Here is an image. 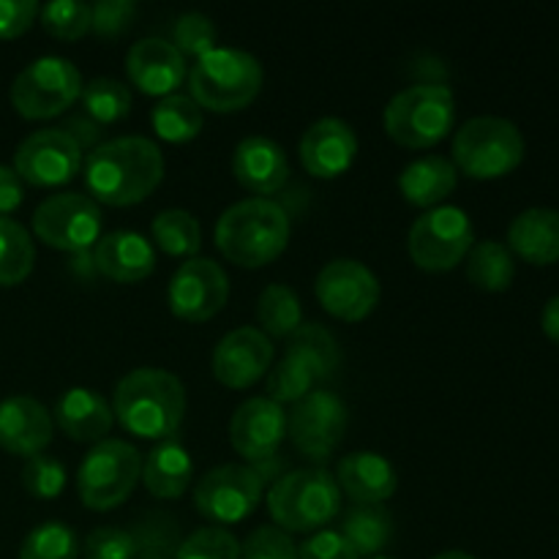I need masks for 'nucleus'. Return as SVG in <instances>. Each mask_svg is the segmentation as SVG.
Here are the masks:
<instances>
[{"label":"nucleus","mask_w":559,"mask_h":559,"mask_svg":"<svg viewBox=\"0 0 559 559\" xmlns=\"http://www.w3.org/2000/svg\"><path fill=\"white\" fill-rule=\"evenodd\" d=\"M82 147L63 129H38L20 142L14 153V173L22 183L63 186L80 173Z\"/></svg>","instance_id":"dca6fc26"},{"label":"nucleus","mask_w":559,"mask_h":559,"mask_svg":"<svg viewBox=\"0 0 559 559\" xmlns=\"http://www.w3.org/2000/svg\"><path fill=\"white\" fill-rule=\"evenodd\" d=\"M371 559H393V557H371Z\"/></svg>","instance_id":"864d4df0"},{"label":"nucleus","mask_w":559,"mask_h":559,"mask_svg":"<svg viewBox=\"0 0 559 559\" xmlns=\"http://www.w3.org/2000/svg\"><path fill=\"white\" fill-rule=\"evenodd\" d=\"M178 559H240V544L229 530L202 527L180 544Z\"/></svg>","instance_id":"79ce46f5"},{"label":"nucleus","mask_w":559,"mask_h":559,"mask_svg":"<svg viewBox=\"0 0 559 559\" xmlns=\"http://www.w3.org/2000/svg\"><path fill=\"white\" fill-rule=\"evenodd\" d=\"M456 180L459 173L451 158L429 153V156L413 158L402 169V175H399V189H402L404 200L409 205H418L429 211V207L440 205L456 189Z\"/></svg>","instance_id":"cd10ccee"},{"label":"nucleus","mask_w":559,"mask_h":559,"mask_svg":"<svg viewBox=\"0 0 559 559\" xmlns=\"http://www.w3.org/2000/svg\"><path fill=\"white\" fill-rule=\"evenodd\" d=\"M287 437V413L267 396L246 399L229 418V442L249 462L273 459Z\"/></svg>","instance_id":"f3484780"},{"label":"nucleus","mask_w":559,"mask_h":559,"mask_svg":"<svg viewBox=\"0 0 559 559\" xmlns=\"http://www.w3.org/2000/svg\"><path fill=\"white\" fill-rule=\"evenodd\" d=\"M289 240V216L278 202L249 197L218 216L216 246L229 262L262 267L276 260Z\"/></svg>","instance_id":"7ed1b4c3"},{"label":"nucleus","mask_w":559,"mask_h":559,"mask_svg":"<svg viewBox=\"0 0 559 559\" xmlns=\"http://www.w3.org/2000/svg\"><path fill=\"white\" fill-rule=\"evenodd\" d=\"M52 413L33 396H9L0 402V448L14 456H36L52 442Z\"/></svg>","instance_id":"412c9836"},{"label":"nucleus","mask_w":559,"mask_h":559,"mask_svg":"<svg viewBox=\"0 0 559 559\" xmlns=\"http://www.w3.org/2000/svg\"><path fill=\"white\" fill-rule=\"evenodd\" d=\"M431 559H478V557L467 555V551H442V555H437Z\"/></svg>","instance_id":"603ef678"},{"label":"nucleus","mask_w":559,"mask_h":559,"mask_svg":"<svg viewBox=\"0 0 559 559\" xmlns=\"http://www.w3.org/2000/svg\"><path fill=\"white\" fill-rule=\"evenodd\" d=\"M314 293L317 300L333 317L358 322L369 317L374 306L380 304L382 287L371 267H366L358 260H349V257H342V260H331L317 273Z\"/></svg>","instance_id":"4468645a"},{"label":"nucleus","mask_w":559,"mask_h":559,"mask_svg":"<svg viewBox=\"0 0 559 559\" xmlns=\"http://www.w3.org/2000/svg\"><path fill=\"white\" fill-rule=\"evenodd\" d=\"M271 364L273 342L254 325L235 328L213 349V374L227 388L254 385Z\"/></svg>","instance_id":"a211bd4d"},{"label":"nucleus","mask_w":559,"mask_h":559,"mask_svg":"<svg viewBox=\"0 0 559 559\" xmlns=\"http://www.w3.org/2000/svg\"><path fill=\"white\" fill-rule=\"evenodd\" d=\"M134 16V0H98L96 5H91V27L104 38H115L129 31Z\"/></svg>","instance_id":"a18cd8bd"},{"label":"nucleus","mask_w":559,"mask_h":559,"mask_svg":"<svg viewBox=\"0 0 559 559\" xmlns=\"http://www.w3.org/2000/svg\"><path fill=\"white\" fill-rule=\"evenodd\" d=\"M169 309L189 322H205L224 309L229 298V278L218 262L189 257L169 278Z\"/></svg>","instance_id":"2eb2a0df"},{"label":"nucleus","mask_w":559,"mask_h":559,"mask_svg":"<svg viewBox=\"0 0 559 559\" xmlns=\"http://www.w3.org/2000/svg\"><path fill=\"white\" fill-rule=\"evenodd\" d=\"M98 129H102V126L82 112V115H74V118H69V123H66L63 131L76 142V145L87 147V145H93V142H98V136H102V131Z\"/></svg>","instance_id":"8fccbe9b"},{"label":"nucleus","mask_w":559,"mask_h":559,"mask_svg":"<svg viewBox=\"0 0 559 559\" xmlns=\"http://www.w3.org/2000/svg\"><path fill=\"white\" fill-rule=\"evenodd\" d=\"M300 162L314 178H338L358 156V134L344 118L328 115L314 120L298 142Z\"/></svg>","instance_id":"6ab92c4d"},{"label":"nucleus","mask_w":559,"mask_h":559,"mask_svg":"<svg viewBox=\"0 0 559 559\" xmlns=\"http://www.w3.org/2000/svg\"><path fill=\"white\" fill-rule=\"evenodd\" d=\"M194 478L191 453L178 437L162 440L142 462V484L158 500H178Z\"/></svg>","instance_id":"bb28decb"},{"label":"nucleus","mask_w":559,"mask_h":559,"mask_svg":"<svg viewBox=\"0 0 559 559\" xmlns=\"http://www.w3.org/2000/svg\"><path fill=\"white\" fill-rule=\"evenodd\" d=\"M52 420L66 437L74 442H102L107 440L115 424L112 404L93 388H69L55 402Z\"/></svg>","instance_id":"b1692460"},{"label":"nucleus","mask_w":559,"mask_h":559,"mask_svg":"<svg viewBox=\"0 0 559 559\" xmlns=\"http://www.w3.org/2000/svg\"><path fill=\"white\" fill-rule=\"evenodd\" d=\"M82 96V74L69 58L44 55L11 82V104L27 120L55 118Z\"/></svg>","instance_id":"1a4fd4ad"},{"label":"nucleus","mask_w":559,"mask_h":559,"mask_svg":"<svg viewBox=\"0 0 559 559\" xmlns=\"http://www.w3.org/2000/svg\"><path fill=\"white\" fill-rule=\"evenodd\" d=\"M456 120V98L448 85L418 82L388 102L382 112L385 131L404 147H431L445 140Z\"/></svg>","instance_id":"423d86ee"},{"label":"nucleus","mask_w":559,"mask_h":559,"mask_svg":"<svg viewBox=\"0 0 559 559\" xmlns=\"http://www.w3.org/2000/svg\"><path fill=\"white\" fill-rule=\"evenodd\" d=\"M240 559H298V546L276 524L257 527L240 546Z\"/></svg>","instance_id":"37998d69"},{"label":"nucleus","mask_w":559,"mask_h":559,"mask_svg":"<svg viewBox=\"0 0 559 559\" xmlns=\"http://www.w3.org/2000/svg\"><path fill=\"white\" fill-rule=\"evenodd\" d=\"M20 559H80V538L66 522H44L25 535Z\"/></svg>","instance_id":"e433bc0d"},{"label":"nucleus","mask_w":559,"mask_h":559,"mask_svg":"<svg viewBox=\"0 0 559 559\" xmlns=\"http://www.w3.org/2000/svg\"><path fill=\"white\" fill-rule=\"evenodd\" d=\"M82 112L98 126L118 123L131 109V91L115 76H96L82 85Z\"/></svg>","instance_id":"c9c22d12"},{"label":"nucleus","mask_w":559,"mask_h":559,"mask_svg":"<svg viewBox=\"0 0 559 559\" xmlns=\"http://www.w3.org/2000/svg\"><path fill=\"white\" fill-rule=\"evenodd\" d=\"M347 431V407L331 391L314 388L287 413V437L304 456L325 462Z\"/></svg>","instance_id":"ddd939ff"},{"label":"nucleus","mask_w":559,"mask_h":559,"mask_svg":"<svg viewBox=\"0 0 559 559\" xmlns=\"http://www.w3.org/2000/svg\"><path fill=\"white\" fill-rule=\"evenodd\" d=\"M102 207L80 191H58L33 211V233L60 251H87L102 238Z\"/></svg>","instance_id":"9b49d317"},{"label":"nucleus","mask_w":559,"mask_h":559,"mask_svg":"<svg viewBox=\"0 0 559 559\" xmlns=\"http://www.w3.org/2000/svg\"><path fill=\"white\" fill-rule=\"evenodd\" d=\"M112 415L129 435L142 440H169L186 415V388L173 371L142 366L115 385Z\"/></svg>","instance_id":"f03ea898"},{"label":"nucleus","mask_w":559,"mask_h":559,"mask_svg":"<svg viewBox=\"0 0 559 559\" xmlns=\"http://www.w3.org/2000/svg\"><path fill=\"white\" fill-rule=\"evenodd\" d=\"M540 325H544V333L551 338V342L559 344V295L546 304L544 317H540Z\"/></svg>","instance_id":"3c124183"},{"label":"nucleus","mask_w":559,"mask_h":559,"mask_svg":"<svg viewBox=\"0 0 559 559\" xmlns=\"http://www.w3.org/2000/svg\"><path fill=\"white\" fill-rule=\"evenodd\" d=\"M218 31L213 20L202 11H186L173 22V44L183 58H197L216 49Z\"/></svg>","instance_id":"58836bf2"},{"label":"nucleus","mask_w":559,"mask_h":559,"mask_svg":"<svg viewBox=\"0 0 559 559\" xmlns=\"http://www.w3.org/2000/svg\"><path fill=\"white\" fill-rule=\"evenodd\" d=\"M36 262V246L20 222L0 216V287L25 282Z\"/></svg>","instance_id":"473e14b6"},{"label":"nucleus","mask_w":559,"mask_h":559,"mask_svg":"<svg viewBox=\"0 0 559 559\" xmlns=\"http://www.w3.org/2000/svg\"><path fill=\"white\" fill-rule=\"evenodd\" d=\"M317 382L322 380L304 364V360L284 353V358L278 360L276 369L267 377V393H271L267 399H273L276 404H295L300 402L306 393L314 391Z\"/></svg>","instance_id":"4c0bfd02"},{"label":"nucleus","mask_w":559,"mask_h":559,"mask_svg":"<svg viewBox=\"0 0 559 559\" xmlns=\"http://www.w3.org/2000/svg\"><path fill=\"white\" fill-rule=\"evenodd\" d=\"M153 240L173 257H194L202 246V227L194 213L183 207H167L153 218Z\"/></svg>","instance_id":"f704fd0d"},{"label":"nucleus","mask_w":559,"mask_h":559,"mask_svg":"<svg viewBox=\"0 0 559 559\" xmlns=\"http://www.w3.org/2000/svg\"><path fill=\"white\" fill-rule=\"evenodd\" d=\"M22 486L38 500H55L66 489V467L60 459L36 453L22 467Z\"/></svg>","instance_id":"a19ab883"},{"label":"nucleus","mask_w":559,"mask_h":559,"mask_svg":"<svg viewBox=\"0 0 559 559\" xmlns=\"http://www.w3.org/2000/svg\"><path fill=\"white\" fill-rule=\"evenodd\" d=\"M516 276V260L500 240H480L467 254V278L486 293H506Z\"/></svg>","instance_id":"c756f323"},{"label":"nucleus","mask_w":559,"mask_h":559,"mask_svg":"<svg viewBox=\"0 0 559 559\" xmlns=\"http://www.w3.org/2000/svg\"><path fill=\"white\" fill-rule=\"evenodd\" d=\"M142 478V453L126 440H102L87 451L76 473L82 502L93 511H112Z\"/></svg>","instance_id":"6e6552de"},{"label":"nucleus","mask_w":559,"mask_h":559,"mask_svg":"<svg viewBox=\"0 0 559 559\" xmlns=\"http://www.w3.org/2000/svg\"><path fill=\"white\" fill-rule=\"evenodd\" d=\"M267 511L284 533H311L342 511V489L325 467L289 469L273 480Z\"/></svg>","instance_id":"20e7f679"},{"label":"nucleus","mask_w":559,"mask_h":559,"mask_svg":"<svg viewBox=\"0 0 559 559\" xmlns=\"http://www.w3.org/2000/svg\"><path fill=\"white\" fill-rule=\"evenodd\" d=\"M126 71L131 82L147 96H169L189 76V63L167 38H140L126 52Z\"/></svg>","instance_id":"aec40b11"},{"label":"nucleus","mask_w":559,"mask_h":559,"mask_svg":"<svg viewBox=\"0 0 559 559\" xmlns=\"http://www.w3.org/2000/svg\"><path fill=\"white\" fill-rule=\"evenodd\" d=\"M338 533L349 540L358 557H380L393 538V516L385 506L353 502L344 511V524Z\"/></svg>","instance_id":"c85d7f7f"},{"label":"nucleus","mask_w":559,"mask_h":559,"mask_svg":"<svg viewBox=\"0 0 559 559\" xmlns=\"http://www.w3.org/2000/svg\"><path fill=\"white\" fill-rule=\"evenodd\" d=\"M262 63L246 49L216 47L202 55L189 71V96L202 109L213 112H235L251 104L260 93Z\"/></svg>","instance_id":"39448f33"},{"label":"nucleus","mask_w":559,"mask_h":559,"mask_svg":"<svg viewBox=\"0 0 559 559\" xmlns=\"http://www.w3.org/2000/svg\"><path fill=\"white\" fill-rule=\"evenodd\" d=\"M257 320L267 338L293 336L304 325V309H300V298L295 295V289L287 284H267L257 300Z\"/></svg>","instance_id":"7c9ffc66"},{"label":"nucleus","mask_w":559,"mask_h":559,"mask_svg":"<svg viewBox=\"0 0 559 559\" xmlns=\"http://www.w3.org/2000/svg\"><path fill=\"white\" fill-rule=\"evenodd\" d=\"M36 0H0V38H16L36 22Z\"/></svg>","instance_id":"de8ad7c7"},{"label":"nucleus","mask_w":559,"mask_h":559,"mask_svg":"<svg viewBox=\"0 0 559 559\" xmlns=\"http://www.w3.org/2000/svg\"><path fill=\"white\" fill-rule=\"evenodd\" d=\"M233 173L238 183L254 194H276L289 178L287 153L265 134L243 136L233 153Z\"/></svg>","instance_id":"4be33fe9"},{"label":"nucleus","mask_w":559,"mask_h":559,"mask_svg":"<svg viewBox=\"0 0 559 559\" xmlns=\"http://www.w3.org/2000/svg\"><path fill=\"white\" fill-rule=\"evenodd\" d=\"M262 486L265 484L251 464H218L197 480V511L213 524H238L257 511Z\"/></svg>","instance_id":"f8f14e48"},{"label":"nucleus","mask_w":559,"mask_h":559,"mask_svg":"<svg viewBox=\"0 0 559 559\" xmlns=\"http://www.w3.org/2000/svg\"><path fill=\"white\" fill-rule=\"evenodd\" d=\"M508 249L533 265H551L559 260V211L527 207L508 227Z\"/></svg>","instance_id":"a878e982"},{"label":"nucleus","mask_w":559,"mask_h":559,"mask_svg":"<svg viewBox=\"0 0 559 559\" xmlns=\"http://www.w3.org/2000/svg\"><path fill=\"white\" fill-rule=\"evenodd\" d=\"M162 147L140 134L98 142L85 158L87 191L104 205H136L162 183Z\"/></svg>","instance_id":"f257e3e1"},{"label":"nucleus","mask_w":559,"mask_h":559,"mask_svg":"<svg viewBox=\"0 0 559 559\" xmlns=\"http://www.w3.org/2000/svg\"><path fill=\"white\" fill-rule=\"evenodd\" d=\"M96 267L107 278L120 284H136L147 278L156 267V249L151 240L134 229H115L98 238L93 246Z\"/></svg>","instance_id":"5701e85b"},{"label":"nucleus","mask_w":559,"mask_h":559,"mask_svg":"<svg viewBox=\"0 0 559 559\" xmlns=\"http://www.w3.org/2000/svg\"><path fill=\"white\" fill-rule=\"evenodd\" d=\"M284 353L304 360L320 380L333 377V371L342 364V349L333 338L331 331L322 325H300L293 336H287V349Z\"/></svg>","instance_id":"72a5a7b5"},{"label":"nucleus","mask_w":559,"mask_h":559,"mask_svg":"<svg viewBox=\"0 0 559 559\" xmlns=\"http://www.w3.org/2000/svg\"><path fill=\"white\" fill-rule=\"evenodd\" d=\"M333 478L349 500L369 502V506H382L385 500H391L399 486L393 464L374 451H355L338 459Z\"/></svg>","instance_id":"393cba45"},{"label":"nucleus","mask_w":559,"mask_h":559,"mask_svg":"<svg viewBox=\"0 0 559 559\" xmlns=\"http://www.w3.org/2000/svg\"><path fill=\"white\" fill-rule=\"evenodd\" d=\"M134 535L118 527H96L85 538V559H134Z\"/></svg>","instance_id":"c03bdc74"},{"label":"nucleus","mask_w":559,"mask_h":559,"mask_svg":"<svg viewBox=\"0 0 559 559\" xmlns=\"http://www.w3.org/2000/svg\"><path fill=\"white\" fill-rule=\"evenodd\" d=\"M25 200V183H22L20 175L14 173V167H5L0 164V216H9Z\"/></svg>","instance_id":"09e8293b"},{"label":"nucleus","mask_w":559,"mask_h":559,"mask_svg":"<svg viewBox=\"0 0 559 559\" xmlns=\"http://www.w3.org/2000/svg\"><path fill=\"white\" fill-rule=\"evenodd\" d=\"M298 559H360L338 530H320L298 546Z\"/></svg>","instance_id":"49530a36"},{"label":"nucleus","mask_w":559,"mask_h":559,"mask_svg":"<svg viewBox=\"0 0 559 559\" xmlns=\"http://www.w3.org/2000/svg\"><path fill=\"white\" fill-rule=\"evenodd\" d=\"M153 131L167 142H189L202 131V107L189 93H169L153 107Z\"/></svg>","instance_id":"2f4dec72"},{"label":"nucleus","mask_w":559,"mask_h":559,"mask_svg":"<svg viewBox=\"0 0 559 559\" xmlns=\"http://www.w3.org/2000/svg\"><path fill=\"white\" fill-rule=\"evenodd\" d=\"M38 16H41L44 31L66 41H74L91 31V5L82 0H52L41 5Z\"/></svg>","instance_id":"ea45409f"},{"label":"nucleus","mask_w":559,"mask_h":559,"mask_svg":"<svg viewBox=\"0 0 559 559\" xmlns=\"http://www.w3.org/2000/svg\"><path fill=\"white\" fill-rule=\"evenodd\" d=\"M524 158V136L519 126L497 115L469 118L453 136V167L478 180L502 178Z\"/></svg>","instance_id":"0eeeda50"},{"label":"nucleus","mask_w":559,"mask_h":559,"mask_svg":"<svg viewBox=\"0 0 559 559\" xmlns=\"http://www.w3.org/2000/svg\"><path fill=\"white\" fill-rule=\"evenodd\" d=\"M475 246V229L467 213L456 205L429 207L409 227V257L424 271H451Z\"/></svg>","instance_id":"9d476101"}]
</instances>
